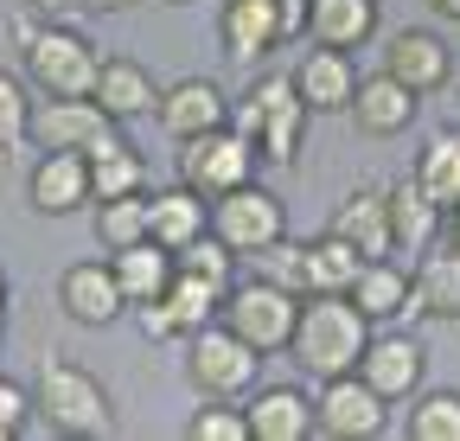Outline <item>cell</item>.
Segmentation results:
<instances>
[{"instance_id":"cell-1","label":"cell","mask_w":460,"mask_h":441,"mask_svg":"<svg viewBox=\"0 0 460 441\" xmlns=\"http://www.w3.org/2000/svg\"><path fill=\"white\" fill-rule=\"evenodd\" d=\"M371 340V320L358 313L352 295H301L295 313V333H288V352L307 377H339V371H358V352Z\"/></svg>"},{"instance_id":"cell-2","label":"cell","mask_w":460,"mask_h":441,"mask_svg":"<svg viewBox=\"0 0 460 441\" xmlns=\"http://www.w3.org/2000/svg\"><path fill=\"white\" fill-rule=\"evenodd\" d=\"M307 122H314V109L301 102V90H295V77H288V71L250 77V90L230 102V128H243L269 167H295V160H301Z\"/></svg>"},{"instance_id":"cell-3","label":"cell","mask_w":460,"mask_h":441,"mask_svg":"<svg viewBox=\"0 0 460 441\" xmlns=\"http://www.w3.org/2000/svg\"><path fill=\"white\" fill-rule=\"evenodd\" d=\"M32 410L51 435H71V441H109L115 435V403L109 391L71 358H45L32 377Z\"/></svg>"},{"instance_id":"cell-4","label":"cell","mask_w":460,"mask_h":441,"mask_svg":"<svg viewBox=\"0 0 460 441\" xmlns=\"http://www.w3.org/2000/svg\"><path fill=\"white\" fill-rule=\"evenodd\" d=\"M102 51L65 26V20H39V32L20 45V77L32 84V96H90Z\"/></svg>"},{"instance_id":"cell-5","label":"cell","mask_w":460,"mask_h":441,"mask_svg":"<svg viewBox=\"0 0 460 441\" xmlns=\"http://www.w3.org/2000/svg\"><path fill=\"white\" fill-rule=\"evenodd\" d=\"M301 32H307V0H224L217 7V45L243 71H256L269 51L295 45Z\"/></svg>"},{"instance_id":"cell-6","label":"cell","mask_w":460,"mask_h":441,"mask_svg":"<svg viewBox=\"0 0 460 441\" xmlns=\"http://www.w3.org/2000/svg\"><path fill=\"white\" fill-rule=\"evenodd\" d=\"M186 377L205 403H243L262 377V352L243 346L224 320H211L199 333H186Z\"/></svg>"},{"instance_id":"cell-7","label":"cell","mask_w":460,"mask_h":441,"mask_svg":"<svg viewBox=\"0 0 460 441\" xmlns=\"http://www.w3.org/2000/svg\"><path fill=\"white\" fill-rule=\"evenodd\" d=\"M295 313H301V295L269 282V275H250V282H230L224 288V307L217 320L237 333L243 346H256L262 358L288 352V333H295Z\"/></svg>"},{"instance_id":"cell-8","label":"cell","mask_w":460,"mask_h":441,"mask_svg":"<svg viewBox=\"0 0 460 441\" xmlns=\"http://www.w3.org/2000/svg\"><path fill=\"white\" fill-rule=\"evenodd\" d=\"M256 167H262L256 141H250L243 128H230V122H224V128H205V135H192V141H180V186H192L205 205L224 198V192H237V186H250Z\"/></svg>"},{"instance_id":"cell-9","label":"cell","mask_w":460,"mask_h":441,"mask_svg":"<svg viewBox=\"0 0 460 441\" xmlns=\"http://www.w3.org/2000/svg\"><path fill=\"white\" fill-rule=\"evenodd\" d=\"M211 237L250 262L256 250H269L275 237H288V205H281L269 186L250 180V186H237V192L211 198Z\"/></svg>"},{"instance_id":"cell-10","label":"cell","mask_w":460,"mask_h":441,"mask_svg":"<svg viewBox=\"0 0 460 441\" xmlns=\"http://www.w3.org/2000/svg\"><path fill=\"white\" fill-rule=\"evenodd\" d=\"M314 435H326V441H377V435H390V403L358 371H339L314 397Z\"/></svg>"},{"instance_id":"cell-11","label":"cell","mask_w":460,"mask_h":441,"mask_svg":"<svg viewBox=\"0 0 460 441\" xmlns=\"http://www.w3.org/2000/svg\"><path fill=\"white\" fill-rule=\"evenodd\" d=\"M32 147H71L84 160L122 147V122L102 116L90 96H45L32 109Z\"/></svg>"},{"instance_id":"cell-12","label":"cell","mask_w":460,"mask_h":441,"mask_svg":"<svg viewBox=\"0 0 460 441\" xmlns=\"http://www.w3.org/2000/svg\"><path fill=\"white\" fill-rule=\"evenodd\" d=\"M384 71H390L396 84H410L416 96H435V90L454 84V51H447V39L429 32V26H396V32L384 39Z\"/></svg>"},{"instance_id":"cell-13","label":"cell","mask_w":460,"mask_h":441,"mask_svg":"<svg viewBox=\"0 0 460 441\" xmlns=\"http://www.w3.org/2000/svg\"><path fill=\"white\" fill-rule=\"evenodd\" d=\"M154 122L172 135V141H192L205 128H224L230 122V96L217 77H172L160 84V102H154Z\"/></svg>"},{"instance_id":"cell-14","label":"cell","mask_w":460,"mask_h":441,"mask_svg":"<svg viewBox=\"0 0 460 441\" xmlns=\"http://www.w3.org/2000/svg\"><path fill=\"white\" fill-rule=\"evenodd\" d=\"M26 205L39 217H71L90 205V160L71 147H39L32 173H26Z\"/></svg>"},{"instance_id":"cell-15","label":"cell","mask_w":460,"mask_h":441,"mask_svg":"<svg viewBox=\"0 0 460 441\" xmlns=\"http://www.w3.org/2000/svg\"><path fill=\"white\" fill-rule=\"evenodd\" d=\"M345 116H352V128L371 135V141H396V135H410V122L422 116V96L410 84H396L390 71H377V77H358Z\"/></svg>"},{"instance_id":"cell-16","label":"cell","mask_w":460,"mask_h":441,"mask_svg":"<svg viewBox=\"0 0 460 441\" xmlns=\"http://www.w3.org/2000/svg\"><path fill=\"white\" fill-rule=\"evenodd\" d=\"M422 365H429V352H422V340H410V333H371L365 352H358V377L371 384L384 403L416 397V391H422Z\"/></svg>"},{"instance_id":"cell-17","label":"cell","mask_w":460,"mask_h":441,"mask_svg":"<svg viewBox=\"0 0 460 441\" xmlns=\"http://www.w3.org/2000/svg\"><path fill=\"white\" fill-rule=\"evenodd\" d=\"M288 77H295V90H301V102L314 109V116H345V102H352V90H358L352 51H332V45L301 51Z\"/></svg>"},{"instance_id":"cell-18","label":"cell","mask_w":460,"mask_h":441,"mask_svg":"<svg viewBox=\"0 0 460 441\" xmlns=\"http://www.w3.org/2000/svg\"><path fill=\"white\" fill-rule=\"evenodd\" d=\"M332 237H345L365 262H377V256H396V237H390V192L384 186H352L339 198V211H332V225H326Z\"/></svg>"},{"instance_id":"cell-19","label":"cell","mask_w":460,"mask_h":441,"mask_svg":"<svg viewBox=\"0 0 460 441\" xmlns=\"http://www.w3.org/2000/svg\"><path fill=\"white\" fill-rule=\"evenodd\" d=\"M250 441H307L314 435V403L301 384H256L243 397Z\"/></svg>"},{"instance_id":"cell-20","label":"cell","mask_w":460,"mask_h":441,"mask_svg":"<svg viewBox=\"0 0 460 441\" xmlns=\"http://www.w3.org/2000/svg\"><path fill=\"white\" fill-rule=\"evenodd\" d=\"M58 307H65L77 326H109V320L128 313V301H122V288H115V269L109 262H71L65 275H58Z\"/></svg>"},{"instance_id":"cell-21","label":"cell","mask_w":460,"mask_h":441,"mask_svg":"<svg viewBox=\"0 0 460 441\" xmlns=\"http://www.w3.org/2000/svg\"><path fill=\"white\" fill-rule=\"evenodd\" d=\"M90 102L102 116H115V122H141V116H154L160 84H154V71L141 58H102L96 84H90Z\"/></svg>"},{"instance_id":"cell-22","label":"cell","mask_w":460,"mask_h":441,"mask_svg":"<svg viewBox=\"0 0 460 441\" xmlns=\"http://www.w3.org/2000/svg\"><path fill=\"white\" fill-rule=\"evenodd\" d=\"M211 231V205L192 192V186H166V192H147V237L160 250H186L192 237Z\"/></svg>"},{"instance_id":"cell-23","label":"cell","mask_w":460,"mask_h":441,"mask_svg":"<svg viewBox=\"0 0 460 441\" xmlns=\"http://www.w3.org/2000/svg\"><path fill=\"white\" fill-rule=\"evenodd\" d=\"M410 288H416V313L429 320H460V250L454 243H429L410 269Z\"/></svg>"},{"instance_id":"cell-24","label":"cell","mask_w":460,"mask_h":441,"mask_svg":"<svg viewBox=\"0 0 460 441\" xmlns=\"http://www.w3.org/2000/svg\"><path fill=\"white\" fill-rule=\"evenodd\" d=\"M390 237L396 256H422L429 243H441V205L416 186V180H390Z\"/></svg>"},{"instance_id":"cell-25","label":"cell","mask_w":460,"mask_h":441,"mask_svg":"<svg viewBox=\"0 0 460 441\" xmlns=\"http://www.w3.org/2000/svg\"><path fill=\"white\" fill-rule=\"evenodd\" d=\"M307 39L332 51H358L377 39V0H307Z\"/></svg>"},{"instance_id":"cell-26","label":"cell","mask_w":460,"mask_h":441,"mask_svg":"<svg viewBox=\"0 0 460 441\" xmlns=\"http://www.w3.org/2000/svg\"><path fill=\"white\" fill-rule=\"evenodd\" d=\"M109 269H115V288H122L128 307L141 301H160L172 288V250H160L154 237L128 243V250H109Z\"/></svg>"},{"instance_id":"cell-27","label":"cell","mask_w":460,"mask_h":441,"mask_svg":"<svg viewBox=\"0 0 460 441\" xmlns=\"http://www.w3.org/2000/svg\"><path fill=\"white\" fill-rule=\"evenodd\" d=\"M358 301V313L377 326V320H396V313H410L416 307V288H410V269H402L396 256H377V262H365L358 269V282L345 288Z\"/></svg>"},{"instance_id":"cell-28","label":"cell","mask_w":460,"mask_h":441,"mask_svg":"<svg viewBox=\"0 0 460 441\" xmlns=\"http://www.w3.org/2000/svg\"><path fill=\"white\" fill-rule=\"evenodd\" d=\"M410 180H416L441 211H454V205H460V128H441V135H429V141H422Z\"/></svg>"},{"instance_id":"cell-29","label":"cell","mask_w":460,"mask_h":441,"mask_svg":"<svg viewBox=\"0 0 460 441\" xmlns=\"http://www.w3.org/2000/svg\"><path fill=\"white\" fill-rule=\"evenodd\" d=\"M358 269H365V256L345 243V237L326 231V237L307 243V288L301 295H345V288L358 282Z\"/></svg>"},{"instance_id":"cell-30","label":"cell","mask_w":460,"mask_h":441,"mask_svg":"<svg viewBox=\"0 0 460 441\" xmlns=\"http://www.w3.org/2000/svg\"><path fill=\"white\" fill-rule=\"evenodd\" d=\"M128 192H147V160L122 141V147H109L90 160V205L102 198H128Z\"/></svg>"},{"instance_id":"cell-31","label":"cell","mask_w":460,"mask_h":441,"mask_svg":"<svg viewBox=\"0 0 460 441\" xmlns=\"http://www.w3.org/2000/svg\"><path fill=\"white\" fill-rule=\"evenodd\" d=\"M147 237V192H128V198H102L96 205V243L102 250H128Z\"/></svg>"},{"instance_id":"cell-32","label":"cell","mask_w":460,"mask_h":441,"mask_svg":"<svg viewBox=\"0 0 460 441\" xmlns=\"http://www.w3.org/2000/svg\"><path fill=\"white\" fill-rule=\"evenodd\" d=\"M166 307H172V320H180V333H199V326H211V320H217V307H224V288L199 282V275H186V269H172Z\"/></svg>"},{"instance_id":"cell-33","label":"cell","mask_w":460,"mask_h":441,"mask_svg":"<svg viewBox=\"0 0 460 441\" xmlns=\"http://www.w3.org/2000/svg\"><path fill=\"white\" fill-rule=\"evenodd\" d=\"M32 84L13 77V71H0V154H20L32 147Z\"/></svg>"},{"instance_id":"cell-34","label":"cell","mask_w":460,"mask_h":441,"mask_svg":"<svg viewBox=\"0 0 460 441\" xmlns=\"http://www.w3.org/2000/svg\"><path fill=\"white\" fill-rule=\"evenodd\" d=\"M172 269L199 275V282H211V288H230V282H237V269H243V256H237V250H224V243L205 231V237H192L186 250H172Z\"/></svg>"},{"instance_id":"cell-35","label":"cell","mask_w":460,"mask_h":441,"mask_svg":"<svg viewBox=\"0 0 460 441\" xmlns=\"http://www.w3.org/2000/svg\"><path fill=\"white\" fill-rule=\"evenodd\" d=\"M410 441H460V391H422L410 403Z\"/></svg>"},{"instance_id":"cell-36","label":"cell","mask_w":460,"mask_h":441,"mask_svg":"<svg viewBox=\"0 0 460 441\" xmlns=\"http://www.w3.org/2000/svg\"><path fill=\"white\" fill-rule=\"evenodd\" d=\"M186 441H250L243 403H205L199 397V416L186 422Z\"/></svg>"},{"instance_id":"cell-37","label":"cell","mask_w":460,"mask_h":441,"mask_svg":"<svg viewBox=\"0 0 460 441\" xmlns=\"http://www.w3.org/2000/svg\"><path fill=\"white\" fill-rule=\"evenodd\" d=\"M256 262V275H269V282H281V288H307V243H288V237H275L269 250H256L250 256Z\"/></svg>"},{"instance_id":"cell-38","label":"cell","mask_w":460,"mask_h":441,"mask_svg":"<svg viewBox=\"0 0 460 441\" xmlns=\"http://www.w3.org/2000/svg\"><path fill=\"white\" fill-rule=\"evenodd\" d=\"M32 391L13 377H0V441H13V435H32Z\"/></svg>"},{"instance_id":"cell-39","label":"cell","mask_w":460,"mask_h":441,"mask_svg":"<svg viewBox=\"0 0 460 441\" xmlns=\"http://www.w3.org/2000/svg\"><path fill=\"white\" fill-rule=\"evenodd\" d=\"M135 326H141V340H154V346H160V340H186L180 320H172V307H166V295H160V301H141V307H135Z\"/></svg>"},{"instance_id":"cell-40","label":"cell","mask_w":460,"mask_h":441,"mask_svg":"<svg viewBox=\"0 0 460 441\" xmlns=\"http://www.w3.org/2000/svg\"><path fill=\"white\" fill-rule=\"evenodd\" d=\"M20 7H32V13H45V20H58L65 7H84V0H20Z\"/></svg>"},{"instance_id":"cell-41","label":"cell","mask_w":460,"mask_h":441,"mask_svg":"<svg viewBox=\"0 0 460 441\" xmlns=\"http://www.w3.org/2000/svg\"><path fill=\"white\" fill-rule=\"evenodd\" d=\"M441 237L460 250V205H454V211H441Z\"/></svg>"},{"instance_id":"cell-42","label":"cell","mask_w":460,"mask_h":441,"mask_svg":"<svg viewBox=\"0 0 460 441\" xmlns=\"http://www.w3.org/2000/svg\"><path fill=\"white\" fill-rule=\"evenodd\" d=\"M84 7H96V13H128V7H141V0H84Z\"/></svg>"},{"instance_id":"cell-43","label":"cell","mask_w":460,"mask_h":441,"mask_svg":"<svg viewBox=\"0 0 460 441\" xmlns=\"http://www.w3.org/2000/svg\"><path fill=\"white\" fill-rule=\"evenodd\" d=\"M429 7H435L441 20H460V0H429Z\"/></svg>"},{"instance_id":"cell-44","label":"cell","mask_w":460,"mask_h":441,"mask_svg":"<svg viewBox=\"0 0 460 441\" xmlns=\"http://www.w3.org/2000/svg\"><path fill=\"white\" fill-rule=\"evenodd\" d=\"M0 340H7V275H0Z\"/></svg>"},{"instance_id":"cell-45","label":"cell","mask_w":460,"mask_h":441,"mask_svg":"<svg viewBox=\"0 0 460 441\" xmlns=\"http://www.w3.org/2000/svg\"><path fill=\"white\" fill-rule=\"evenodd\" d=\"M160 7H192V0H160Z\"/></svg>"}]
</instances>
